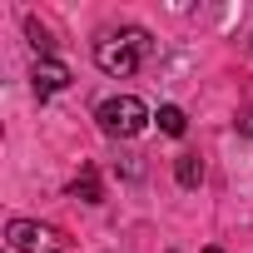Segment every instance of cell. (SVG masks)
I'll list each match as a JSON object with an SVG mask.
<instances>
[{
	"instance_id": "1",
	"label": "cell",
	"mask_w": 253,
	"mask_h": 253,
	"mask_svg": "<svg viewBox=\"0 0 253 253\" xmlns=\"http://www.w3.org/2000/svg\"><path fill=\"white\" fill-rule=\"evenodd\" d=\"M144 55H149V35H144V30H104V35L94 40V65H99L104 75H114V80L134 75Z\"/></svg>"
},
{
	"instance_id": "2",
	"label": "cell",
	"mask_w": 253,
	"mask_h": 253,
	"mask_svg": "<svg viewBox=\"0 0 253 253\" xmlns=\"http://www.w3.org/2000/svg\"><path fill=\"white\" fill-rule=\"evenodd\" d=\"M94 119H99V129H104L109 139H134L154 114H149V104H144L139 94H109V99H99Z\"/></svg>"
},
{
	"instance_id": "3",
	"label": "cell",
	"mask_w": 253,
	"mask_h": 253,
	"mask_svg": "<svg viewBox=\"0 0 253 253\" xmlns=\"http://www.w3.org/2000/svg\"><path fill=\"white\" fill-rule=\"evenodd\" d=\"M5 243L15 253H65V233L55 223H40V218H10L5 223Z\"/></svg>"
},
{
	"instance_id": "4",
	"label": "cell",
	"mask_w": 253,
	"mask_h": 253,
	"mask_svg": "<svg viewBox=\"0 0 253 253\" xmlns=\"http://www.w3.org/2000/svg\"><path fill=\"white\" fill-rule=\"evenodd\" d=\"M30 84H35V94H40V99H50V94L70 89V70H65L60 60H35V70H30Z\"/></svg>"
},
{
	"instance_id": "5",
	"label": "cell",
	"mask_w": 253,
	"mask_h": 253,
	"mask_svg": "<svg viewBox=\"0 0 253 253\" xmlns=\"http://www.w3.org/2000/svg\"><path fill=\"white\" fill-rule=\"evenodd\" d=\"M174 179H179L184 189H199V184H204V159H199V154H179V159H174Z\"/></svg>"
},
{
	"instance_id": "6",
	"label": "cell",
	"mask_w": 253,
	"mask_h": 253,
	"mask_svg": "<svg viewBox=\"0 0 253 253\" xmlns=\"http://www.w3.org/2000/svg\"><path fill=\"white\" fill-rule=\"evenodd\" d=\"M154 119H159V134H169V139H179V134L189 129V114H184L179 104H159V114H154Z\"/></svg>"
},
{
	"instance_id": "7",
	"label": "cell",
	"mask_w": 253,
	"mask_h": 253,
	"mask_svg": "<svg viewBox=\"0 0 253 253\" xmlns=\"http://www.w3.org/2000/svg\"><path fill=\"white\" fill-rule=\"evenodd\" d=\"M70 194L84 199V204H104V189H99V174L94 169H80V179L70 184Z\"/></svg>"
},
{
	"instance_id": "8",
	"label": "cell",
	"mask_w": 253,
	"mask_h": 253,
	"mask_svg": "<svg viewBox=\"0 0 253 253\" xmlns=\"http://www.w3.org/2000/svg\"><path fill=\"white\" fill-rule=\"evenodd\" d=\"M25 35H30V45H35L40 60H55V40H50V30H45L35 15H25Z\"/></svg>"
},
{
	"instance_id": "9",
	"label": "cell",
	"mask_w": 253,
	"mask_h": 253,
	"mask_svg": "<svg viewBox=\"0 0 253 253\" xmlns=\"http://www.w3.org/2000/svg\"><path fill=\"white\" fill-rule=\"evenodd\" d=\"M114 169H119L124 179H144V154H119Z\"/></svg>"
},
{
	"instance_id": "10",
	"label": "cell",
	"mask_w": 253,
	"mask_h": 253,
	"mask_svg": "<svg viewBox=\"0 0 253 253\" xmlns=\"http://www.w3.org/2000/svg\"><path fill=\"white\" fill-rule=\"evenodd\" d=\"M204 253H223V248H204Z\"/></svg>"
}]
</instances>
